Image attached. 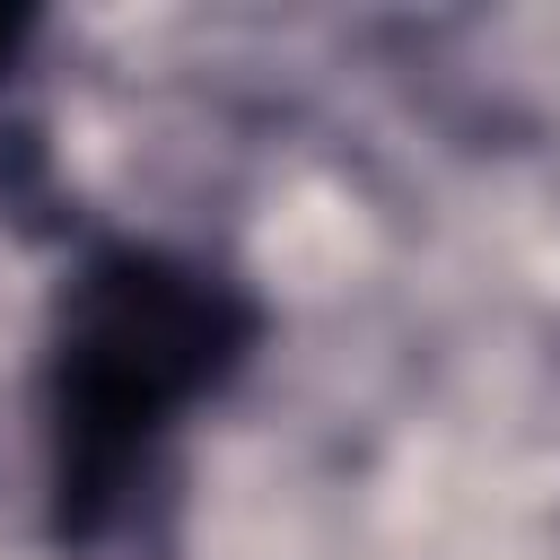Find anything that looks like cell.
Instances as JSON below:
<instances>
[{
  "label": "cell",
  "mask_w": 560,
  "mask_h": 560,
  "mask_svg": "<svg viewBox=\"0 0 560 560\" xmlns=\"http://www.w3.org/2000/svg\"><path fill=\"white\" fill-rule=\"evenodd\" d=\"M254 306L175 254H105L70 280L52 324V481L61 534H105L149 481L166 429L228 385Z\"/></svg>",
  "instance_id": "cell-1"
},
{
  "label": "cell",
  "mask_w": 560,
  "mask_h": 560,
  "mask_svg": "<svg viewBox=\"0 0 560 560\" xmlns=\"http://www.w3.org/2000/svg\"><path fill=\"white\" fill-rule=\"evenodd\" d=\"M9 44H18V18H9V9H0V52H9Z\"/></svg>",
  "instance_id": "cell-2"
}]
</instances>
